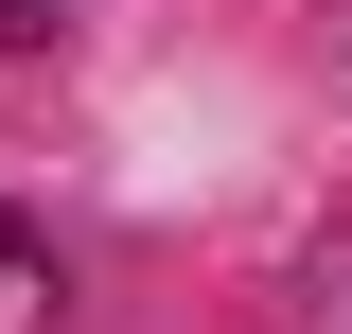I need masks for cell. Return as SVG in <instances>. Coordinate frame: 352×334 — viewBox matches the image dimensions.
Segmentation results:
<instances>
[{
  "label": "cell",
  "instance_id": "cell-1",
  "mask_svg": "<svg viewBox=\"0 0 352 334\" xmlns=\"http://www.w3.org/2000/svg\"><path fill=\"white\" fill-rule=\"evenodd\" d=\"M53 299H71V282H53V247L0 211V334H53Z\"/></svg>",
  "mask_w": 352,
  "mask_h": 334
}]
</instances>
